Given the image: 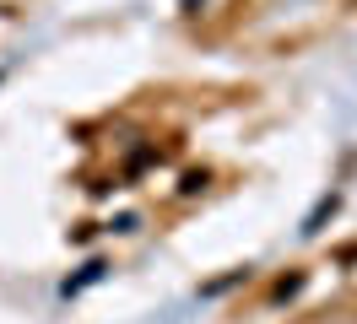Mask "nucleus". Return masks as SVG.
Wrapping results in <instances>:
<instances>
[{
	"label": "nucleus",
	"instance_id": "f257e3e1",
	"mask_svg": "<svg viewBox=\"0 0 357 324\" xmlns=\"http://www.w3.org/2000/svg\"><path fill=\"white\" fill-rule=\"evenodd\" d=\"M184 11H201V0H184Z\"/></svg>",
	"mask_w": 357,
	"mask_h": 324
}]
</instances>
